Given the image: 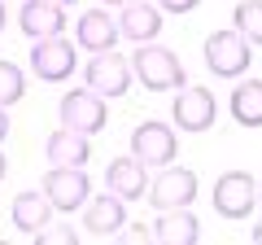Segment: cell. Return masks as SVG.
Instances as JSON below:
<instances>
[{
  "label": "cell",
  "instance_id": "obj_1",
  "mask_svg": "<svg viewBox=\"0 0 262 245\" xmlns=\"http://www.w3.org/2000/svg\"><path fill=\"white\" fill-rule=\"evenodd\" d=\"M131 79H140L149 92H179L188 84V70L175 48L149 39V44H136V53H131Z\"/></svg>",
  "mask_w": 262,
  "mask_h": 245
},
{
  "label": "cell",
  "instance_id": "obj_2",
  "mask_svg": "<svg viewBox=\"0 0 262 245\" xmlns=\"http://www.w3.org/2000/svg\"><path fill=\"white\" fill-rule=\"evenodd\" d=\"M31 75L44 84H66L79 66V44H70L66 35H48V39H31Z\"/></svg>",
  "mask_w": 262,
  "mask_h": 245
},
{
  "label": "cell",
  "instance_id": "obj_3",
  "mask_svg": "<svg viewBox=\"0 0 262 245\" xmlns=\"http://www.w3.org/2000/svg\"><path fill=\"white\" fill-rule=\"evenodd\" d=\"M206 66L210 75L219 79H241L245 70L253 66V44L245 35H236V31H214V35H206Z\"/></svg>",
  "mask_w": 262,
  "mask_h": 245
},
{
  "label": "cell",
  "instance_id": "obj_4",
  "mask_svg": "<svg viewBox=\"0 0 262 245\" xmlns=\"http://www.w3.org/2000/svg\"><path fill=\"white\" fill-rule=\"evenodd\" d=\"M214 215L232 219V223H241V219L253 215V206H258V179L249 175V171H223V175L214 179Z\"/></svg>",
  "mask_w": 262,
  "mask_h": 245
},
{
  "label": "cell",
  "instance_id": "obj_5",
  "mask_svg": "<svg viewBox=\"0 0 262 245\" xmlns=\"http://www.w3.org/2000/svg\"><path fill=\"white\" fill-rule=\"evenodd\" d=\"M57 118H61V127H70V132L96 136V132H105V122H110V101L96 96L92 88H75V92L61 96Z\"/></svg>",
  "mask_w": 262,
  "mask_h": 245
},
{
  "label": "cell",
  "instance_id": "obj_6",
  "mask_svg": "<svg viewBox=\"0 0 262 245\" xmlns=\"http://www.w3.org/2000/svg\"><path fill=\"white\" fill-rule=\"evenodd\" d=\"M83 84L105 101H118V96L131 92V62L122 53H114V48L92 53V62L83 66Z\"/></svg>",
  "mask_w": 262,
  "mask_h": 245
},
{
  "label": "cell",
  "instance_id": "obj_7",
  "mask_svg": "<svg viewBox=\"0 0 262 245\" xmlns=\"http://www.w3.org/2000/svg\"><path fill=\"white\" fill-rule=\"evenodd\" d=\"M131 158H140L144 167H170L179 158V136L170 122H158V118H144L136 132H131Z\"/></svg>",
  "mask_w": 262,
  "mask_h": 245
},
{
  "label": "cell",
  "instance_id": "obj_8",
  "mask_svg": "<svg viewBox=\"0 0 262 245\" xmlns=\"http://www.w3.org/2000/svg\"><path fill=\"white\" fill-rule=\"evenodd\" d=\"M219 118V101L210 88H196V84H184L170 101V122H175L179 132H206L210 122Z\"/></svg>",
  "mask_w": 262,
  "mask_h": 245
},
{
  "label": "cell",
  "instance_id": "obj_9",
  "mask_svg": "<svg viewBox=\"0 0 262 245\" xmlns=\"http://www.w3.org/2000/svg\"><path fill=\"white\" fill-rule=\"evenodd\" d=\"M44 197L53 201V210L75 215V210H83V201L92 197V179H88L83 167H53L44 175Z\"/></svg>",
  "mask_w": 262,
  "mask_h": 245
},
{
  "label": "cell",
  "instance_id": "obj_10",
  "mask_svg": "<svg viewBox=\"0 0 262 245\" xmlns=\"http://www.w3.org/2000/svg\"><path fill=\"white\" fill-rule=\"evenodd\" d=\"M144 197H149L158 210L192 206V197H196V171H188V167H162V175L149 184Z\"/></svg>",
  "mask_w": 262,
  "mask_h": 245
},
{
  "label": "cell",
  "instance_id": "obj_11",
  "mask_svg": "<svg viewBox=\"0 0 262 245\" xmlns=\"http://www.w3.org/2000/svg\"><path fill=\"white\" fill-rule=\"evenodd\" d=\"M105 189L114 193V197L122 201H140L144 193H149V167H144L140 158H114L110 167H105Z\"/></svg>",
  "mask_w": 262,
  "mask_h": 245
},
{
  "label": "cell",
  "instance_id": "obj_12",
  "mask_svg": "<svg viewBox=\"0 0 262 245\" xmlns=\"http://www.w3.org/2000/svg\"><path fill=\"white\" fill-rule=\"evenodd\" d=\"M122 223H127V201L114 197V193H96V197L83 201V228L92 236H118Z\"/></svg>",
  "mask_w": 262,
  "mask_h": 245
},
{
  "label": "cell",
  "instance_id": "obj_13",
  "mask_svg": "<svg viewBox=\"0 0 262 245\" xmlns=\"http://www.w3.org/2000/svg\"><path fill=\"white\" fill-rule=\"evenodd\" d=\"M66 9L53 0H27L18 9V27L27 39H48V35H66Z\"/></svg>",
  "mask_w": 262,
  "mask_h": 245
},
{
  "label": "cell",
  "instance_id": "obj_14",
  "mask_svg": "<svg viewBox=\"0 0 262 245\" xmlns=\"http://www.w3.org/2000/svg\"><path fill=\"white\" fill-rule=\"evenodd\" d=\"M162 27H166V18H162L158 5H149V0H131V5H122L118 35L136 39V44H149V39L162 35Z\"/></svg>",
  "mask_w": 262,
  "mask_h": 245
},
{
  "label": "cell",
  "instance_id": "obj_15",
  "mask_svg": "<svg viewBox=\"0 0 262 245\" xmlns=\"http://www.w3.org/2000/svg\"><path fill=\"white\" fill-rule=\"evenodd\" d=\"M153 241L158 245H196L201 241V219H196L188 206L162 210L158 223H153Z\"/></svg>",
  "mask_w": 262,
  "mask_h": 245
},
{
  "label": "cell",
  "instance_id": "obj_16",
  "mask_svg": "<svg viewBox=\"0 0 262 245\" xmlns=\"http://www.w3.org/2000/svg\"><path fill=\"white\" fill-rule=\"evenodd\" d=\"M75 44L88 48V53H105V48L118 44V22H114L105 9L79 13V22H75Z\"/></svg>",
  "mask_w": 262,
  "mask_h": 245
},
{
  "label": "cell",
  "instance_id": "obj_17",
  "mask_svg": "<svg viewBox=\"0 0 262 245\" xmlns=\"http://www.w3.org/2000/svg\"><path fill=\"white\" fill-rule=\"evenodd\" d=\"M9 215H13V228L27 236H35L39 228L53 223V201L44 197V189H31V193H18L9 201Z\"/></svg>",
  "mask_w": 262,
  "mask_h": 245
},
{
  "label": "cell",
  "instance_id": "obj_18",
  "mask_svg": "<svg viewBox=\"0 0 262 245\" xmlns=\"http://www.w3.org/2000/svg\"><path fill=\"white\" fill-rule=\"evenodd\" d=\"M44 158L53 162V167H88V158H92V145H88L83 132L57 127V132L44 140Z\"/></svg>",
  "mask_w": 262,
  "mask_h": 245
},
{
  "label": "cell",
  "instance_id": "obj_19",
  "mask_svg": "<svg viewBox=\"0 0 262 245\" xmlns=\"http://www.w3.org/2000/svg\"><path fill=\"white\" fill-rule=\"evenodd\" d=\"M227 110H232V118L241 122V127H262V79H241V84L232 88V96H227Z\"/></svg>",
  "mask_w": 262,
  "mask_h": 245
},
{
  "label": "cell",
  "instance_id": "obj_20",
  "mask_svg": "<svg viewBox=\"0 0 262 245\" xmlns=\"http://www.w3.org/2000/svg\"><path fill=\"white\" fill-rule=\"evenodd\" d=\"M232 31H236V35H245L253 48L262 44V0H236V9H232Z\"/></svg>",
  "mask_w": 262,
  "mask_h": 245
},
{
  "label": "cell",
  "instance_id": "obj_21",
  "mask_svg": "<svg viewBox=\"0 0 262 245\" xmlns=\"http://www.w3.org/2000/svg\"><path fill=\"white\" fill-rule=\"evenodd\" d=\"M27 96V70L13 66V62H0V105L9 110Z\"/></svg>",
  "mask_w": 262,
  "mask_h": 245
},
{
  "label": "cell",
  "instance_id": "obj_22",
  "mask_svg": "<svg viewBox=\"0 0 262 245\" xmlns=\"http://www.w3.org/2000/svg\"><path fill=\"white\" fill-rule=\"evenodd\" d=\"M31 241H35V245H79V232H75V228H53V223H48V228H39Z\"/></svg>",
  "mask_w": 262,
  "mask_h": 245
},
{
  "label": "cell",
  "instance_id": "obj_23",
  "mask_svg": "<svg viewBox=\"0 0 262 245\" xmlns=\"http://www.w3.org/2000/svg\"><path fill=\"white\" fill-rule=\"evenodd\" d=\"M122 241H131V245H140V241H149V236H153V228L149 223H122Z\"/></svg>",
  "mask_w": 262,
  "mask_h": 245
},
{
  "label": "cell",
  "instance_id": "obj_24",
  "mask_svg": "<svg viewBox=\"0 0 262 245\" xmlns=\"http://www.w3.org/2000/svg\"><path fill=\"white\" fill-rule=\"evenodd\" d=\"M201 0H158V9L162 13H192Z\"/></svg>",
  "mask_w": 262,
  "mask_h": 245
},
{
  "label": "cell",
  "instance_id": "obj_25",
  "mask_svg": "<svg viewBox=\"0 0 262 245\" xmlns=\"http://www.w3.org/2000/svg\"><path fill=\"white\" fill-rule=\"evenodd\" d=\"M5 136H9V110L0 105V140H5Z\"/></svg>",
  "mask_w": 262,
  "mask_h": 245
},
{
  "label": "cell",
  "instance_id": "obj_26",
  "mask_svg": "<svg viewBox=\"0 0 262 245\" xmlns=\"http://www.w3.org/2000/svg\"><path fill=\"white\" fill-rule=\"evenodd\" d=\"M249 241H253V245H262V223H253V232H249Z\"/></svg>",
  "mask_w": 262,
  "mask_h": 245
},
{
  "label": "cell",
  "instance_id": "obj_27",
  "mask_svg": "<svg viewBox=\"0 0 262 245\" xmlns=\"http://www.w3.org/2000/svg\"><path fill=\"white\" fill-rule=\"evenodd\" d=\"M5 18H9V13H5V0H0V31H5Z\"/></svg>",
  "mask_w": 262,
  "mask_h": 245
},
{
  "label": "cell",
  "instance_id": "obj_28",
  "mask_svg": "<svg viewBox=\"0 0 262 245\" xmlns=\"http://www.w3.org/2000/svg\"><path fill=\"white\" fill-rule=\"evenodd\" d=\"M5 171H9V162H5V153H0V179H5Z\"/></svg>",
  "mask_w": 262,
  "mask_h": 245
},
{
  "label": "cell",
  "instance_id": "obj_29",
  "mask_svg": "<svg viewBox=\"0 0 262 245\" xmlns=\"http://www.w3.org/2000/svg\"><path fill=\"white\" fill-rule=\"evenodd\" d=\"M105 5H118V9H122V5H131V0H105Z\"/></svg>",
  "mask_w": 262,
  "mask_h": 245
},
{
  "label": "cell",
  "instance_id": "obj_30",
  "mask_svg": "<svg viewBox=\"0 0 262 245\" xmlns=\"http://www.w3.org/2000/svg\"><path fill=\"white\" fill-rule=\"evenodd\" d=\"M53 5H61V9H66V5H79V0H53Z\"/></svg>",
  "mask_w": 262,
  "mask_h": 245
},
{
  "label": "cell",
  "instance_id": "obj_31",
  "mask_svg": "<svg viewBox=\"0 0 262 245\" xmlns=\"http://www.w3.org/2000/svg\"><path fill=\"white\" fill-rule=\"evenodd\" d=\"M258 206H262V179H258Z\"/></svg>",
  "mask_w": 262,
  "mask_h": 245
}]
</instances>
